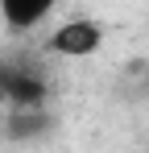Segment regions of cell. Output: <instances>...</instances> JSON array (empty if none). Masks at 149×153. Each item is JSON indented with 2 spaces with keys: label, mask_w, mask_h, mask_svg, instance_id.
I'll return each instance as SVG.
<instances>
[{
  "label": "cell",
  "mask_w": 149,
  "mask_h": 153,
  "mask_svg": "<svg viewBox=\"0 0 149 153\" xmlns=\"http://www.w3.org/2000/svg\"><path fill=\"white\" fill-rule=\"evenodd\" d=\"M99 42H104L99 25H91V21H66V25L50 37V50L66 54V58H87V54L99 50Z\"/></svg>",
  "instance_id": "obj_1"
},
{
  "label": "cell",
  "mask_w": 149,
  "mask_h": 153,
  "mask_svg": "<svg viewBox=\"0 0 149 153\" xmlns=\"http://www.w3.org/2000/svg\"><path fill=\"white\" fill-rule=\"evenodd\" d=\"M0 91L13 103H25V108H33V103L46 100V83L37 75H29V71H4L0 75Z\"/></svg>",
  "instance_id": "obj_2"
},
{
  "label": "cell",
  "mask_w": 149,
  "mask_h": 153,
  "mask_svg": "<svg viewBox=\"0 0 149 153\" xmlns=\"http://www.w3.org/2000/svg\"><path fill=\"white\" fill-rule=\"evenodd\" d=\"M58 0H0V17L13 29H33Z\"/></svg>",
  "instance_id": "obj_3"
},
{
  "label": "cell",
  "mask_w": 149,
  "mask_h": 153,
  "mask_svg": "<svg viewBox=\"0 0 149 153\" xmlns=\"http://www.w3.org/2000/svg\"><path fill=\"white\" fill-rule=\"evenodd\" d=\"M37 128H46L42 116H21V124H13L8 132H13V137H29V132H37Z\"/></svg>",
  "instance_id": "obj_4"
}]
</instances>
